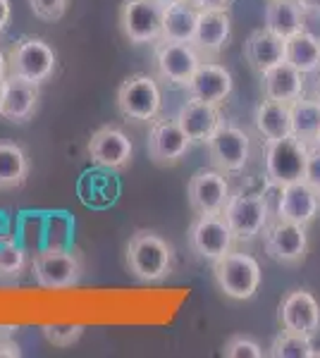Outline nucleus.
Masks as SVG:
<instances>
[{
	"instance_id": "obj_17",
	"label": "nucleus",
	"mask_w": 320,
	"mask_h": 358,
	"mask_svg": "<svg viewBox=\"0 0 320 358\" xmlns=\"http://www.w3.org/2000/svg\"><path fill=\"white\" fill-rule=\"evenodd\" d=\"M277 217L308 227L320 213V194L301 179L277 189Z\"/></svg>"
},
{
	"instance_id": "obj_4",
	"label": "nucleus",
	"mask_w": 320,
	"mask_h": 358,
	"mask_svg": "<svg viewBox=\"0 0 320 358\" xmlns=\"http://www.w3.org/2000/svg\"><path fill=\"white\" fill-rule=\"evenodd\" d=\"M162 108V91L151 74H132L118 89V110L132 122H153Z\"/></svg>"
},
{
	"instance_id": "obj_29",
	"label": "nucleus",
	"mask_w": 320,
	"mask_h": 358,
	"mask_svg": "<svg viewBox=\"0 0 320 358\" xmlns=\"http://www.w3.org/2000/svg\"><path fill=\"white\" fill-rule=\"evenodd\" d=\"M289 108H292V136L313 146L316 136L320 134V106L316 98L301 96Z\"/></svg>"
},
{
	"instance_id": "obj_46",
	"label": "nucleus",
	"mask_w": 320,
	"mask_h": 358,
	"mask_svg": "<svg viewBox=\"0 0 320 358\" xmlns=\"http://www.w3.org/2000/svg\"><path fill=\"white\" fill-rule=\"evenodd\" d=\"M0 108H3V91H0Z\"/></svg>"
},
{
	"instance_id": "obj_1",
	"label": "nucleus",
	"mask_w": 320,
	"mask_h": 358,
	"mask_svg": "<svg viewBox=\"0 0 320 358\" xmlns=\"http://www.w3.org/2000/svg\"><path fill=\"white\" fill-rule=\"evenodd\" d=\"M127 270L144 285L167 280L174 265V248L167 239L151 229H137L127 241Z\"/></svg>"
},
{
	"instance_id": "obj_38",
	"label": "nucleus",
	"mask_w": 320,
	"mask_h": 358,
	"mask_svg": "<svg viewBox=\"0 0 320 358\" xmlns=\"http://www.w3.org/2000/svg\"><path fill=\"white\" fill-rule=\"evenodd\" d=\"M10 22H13V5L10 0H0V34L8 31Z\"/></svg>"
},
{
	"instance_id": "obj_25",
	"label": "nucleus",
	"mask_w": 320,
	"mask_h": 358,
	"mask_svg": "<svg viewBox=\"0 0 320 358\" xmlns=\"http://www.w3.org/2000/svg\"><path fill=\"white\" fill-rule=\"evenodd\" d=\"M263 27L287 41L306 29V13L296 0H267Z\"/></svg>"
},
{
	"instance_id": "obj_43",
	"label": "nucleus",
	"mask_w": 320,
	"mask_h": 358,
	"mask_svg": "<svg viewBox=\"0 0 320 358\" xmlns=\"http://www.w3.org/2000/svg\"><path fill=\"white\" fill-rule=\"evenodd\" d=\"M158 5H162V8H167V5H174V3H184V0H155Z\"/></svg>"
},
{
	"instance_id": "obj_36",
	"label": "nucleus",
	"mask_w": 320,
	"mask_h": 358,
	"mask_svg": "<svg viewBox=\"0 0 320 358\" xmlns=\"http://www.w3.org/2000/svg\"><path fill=\"white\" fill-rule=\"evenodd\" d=\"M22 346L13 339H0V358H20Z\"/></svg>"
},
{
	"instance_id": "obj_24",
	"label": "nucleus",
	"mask_w": 320,
	"mask_h": 358,
	"mask_svg": "<svg viewBox=\"0 0 320 358\" xmlns=\"http://www.w3.org/2000/svg\"><path fill=\"white\" fill-rule=\"evenodd\" d=\"M201 10L191 5L189 0L174 3L162 8V34L160 41H174V43H194L196 24H199Z\"/></svg>"
},
{
	"instance_id": "obj_19",
	"label": "nucleus",
	"mask_w": 320,
	"mask_h": 358,
	"mask_svg": "<svg viewBox=\"0 0 320 358\" xmlns=\"http://www.w3.org/2000/svg\"><path fill=\"white\" fill-rule=\"evenodd\" d=\"M277 317L284 332L308 334L320 325V303L311 292L294 289L282 299Z\"/></svg>"
},
{
	"instance_id": "obj_6",
	"label": "nucleus",
	"mask_w": 320,
	"mask_h": 358,
	"mask_svg": "<svg viewBox=\"0 0 320 358\" xmlns=\"http://www.w3.org/2000/svg\"><path fill=\"white\" fill-rule=\"evenodd\" d=\"M223 215L237 241H251L256 236H263L270 224V206L263 194L237 192L230 196Z\"/></svg>"
},
{
	"instance_id": "obj_8",
	"label": "nucleus",
	"mask_w": 320,
	"mask_h": 358,
	"mask_svg": "<svg viewBox=\"0 0 320 358\" xmlns=\"http://www.w3.org/2000/svg\"><path fill=\"white\" fill-rule=\"evenodd\" d=\"M34 282L41 289H69L81 280V263L67 248H46L32 263Z\"/></svg>"
},
{
	"instance_id": "obj_34",
	"label": "nucleus",
	"mask_w": 320,
	"mask_h": 358,
	"mask_svg": "<svg viewBox=\"0 0 320 358\" xmlns=\"http://www.w3.org/2000/svg\"><path fill=\"white\" fill-rule=\"evenodd\" d=\"M69 0H29V8L39 20L46 22H55L67 13Z\"/></svg>"
},
{
	"instance_id": "obj_42",
	"label": "nucleus",
	"mask_w": 320,
	"mask_h": 358,
	"mask_svg": "<svg viewBox=\"0 0 320 358\" xmlns=\"http://www.w3.org/2000/svg\"><path fill=\"white\" fill-rule=\"evenodd\" d=\"M5 77H8V55L0 50V84H3Z\"/></svg>"
},
{
	"instance_id": "obj_39",
	"label": "nucleus",
	"mask_w": 320,
	"mask_h": 358,
	"mask_svg": "<svg viewBox=\"0 0 320 358\" xmlns=\"http://www.w3.org/2000/svg\"><path fill=\"white\" fill-rule=\"evenodd\" d=\"M306 339H308V349H311V358H320V325L316 330L308 332Z\"/></svg>"
},
{
	"instance_id": "obj_21",
	"label": "nucleus",
	"mask_w": 320,
	"mask_h": 358,
	"mask_svg": "<svg viewBox=\"0 0 320 358\" xmlns=\"http://www.w3.org/2000/svg\"><path fill=\"white\" fill-rule=\"evenodd\" d=\"M232 36V20L227 10H201L194 34V48L201 55L215 57L225 50Z\"/></svg>"
},
{
	"instance_id": "obj_23",
	"label": "nucleus",
	"mask_w": 320,
	"mask_h": 358,
	"mask_svg": "<svg viewBox=\"0 0 320 358\" xmlns=\"http://www.w3.org/2000/svg\"><path fill=\"white\" fill-rule=\"evenodd\" d=\"M260 79H263V96L270 98V101H280L292 106L296 98L304 96L306 74L299 72L294 65H289L287 60L263 72Z\"/></svg>"
},
{
	"instance_id": "obj_16",
	"label": "nucleus",
	"mask_w": 320,
	"mask_h": 358,
	"mask_svg": "<svg viewBox=\"0 0 320 358\" xmlns=\"http://www.w3.org/2000/svg\"><path fill=\"white\" fill-rule=\"evenodd\" d=\"M0 91H3L0 117L13 124H25L34 117L41 98L39 84L27 82V79L15 77V74H8L3 79V84H0Z\"/></svg>"
},
{
	"instance_id": "obj_40",
	"label": "nucleus",
	"mask_w": 320,
	"mask_h": 358,
	"mask_svg": "<svg viewBox=\"0 0 320 358\" xmlns=\"http://www.w3.org/2000/svg\"><path fill=\"white\" fill-rule=\"evenodd\" d=\"M301 5L306 15H318L320 17V0H296Z\"/></svg>"
},
{
	"instance_id": "obj_20",
	"label": "nucleus",
	"mask_w": 320,
	"mask_h": 358,
	"mask_svg": "<svg viewBox=\"0 0 320 358\" xmlns=\"http://www.w3.org/2000/svg\"><path fill=\"white\" fill-rule=\"evenodd\" d=\"M232 89H235V79H232L230 69L213 60H203L201 67L196 69L194 79L187 86L189 98L213 103V106H223L230 98Z\"/></svg>"
},
{
	"instance_id": "obj_14",
	"label": "nucleus",
	"mask_w": 320,
	"mask_h": 358,
	"mask_svg": "<svg viewBox=\"0 0 320 358\" xmlns=\"http://www.w3.org/2000/svg\"><path fill=\"white\" fill-rule=\"evenodd\" d=\"M194 143L189 141V136L184 134V129L179 127L177 120H158L155 117L151 122L148 131V158L155 165L167 167V165H177L179 160L187 155L189 148Z\"/></svg>"
},
{
	"instance_id": "obj_35",
	"label": "nucleus",
	"mask_w": 320,
	"mask_h": 358,
	"mask_svg": "<svg viewBox=\"0 0 320 358\" xmlns=\"http://www.w3.org/2000/svg\"><path fill=\"white\" fill-rule=\"evenodd\" d=\"M304 182L320 194V146H308Z\"/></svg>"
},
{
	"instance_id": "obj_18",
	"label": "nucleus",
	"mask_w": 320,
	"mask_h": 358,
	"mask_svg": "<svg viewBox=\"0 0 320 358\" xmlns=\"http://www.w3.org/2000/svg\"><path fill=\"white\" fill-rule=\"evenodd\" d=\"M174 120L179 122V127L184 129V134L189 136L191 143H208L215 131L220 129V124L225 122L223 113H220V106H213V103H206V101H196V98L184 101Z\"/></svg>"
},
{
	"instance_id": "obj_13",
	"label": "nucleus",
	"mask_w": 320,
	"mask_h": 358,
	"mask_svg": "<svg viewBox=\"0 0 320 358\" xmlns=\"http://www.w3.org/2000/svg\"><path fill=\"white\" fill-rule=\"evenodd\" d=\"M187 196H189V206L194 208L196 215H203V213H223L232 196V189L223 170H218V167H208L206 170L203 167V170H196L191 175Z\"/></svg>"
},
{
	"instance_id": "obj_41",
	"label": "nucleus",
	"mask_w": 320,
	"mask_h": 358,
	"mask_svg": "<svg viewBox=\"0 0 320 358\" xmlns=\"http://www.w3.org/2000/svg\"><path fill=\"white\" fill-rule=\"evenodd\" d=\"M20 327L17 325H0V339H13V334H17Z\"/></svg>"
},
{
	"instance_id": "obj_12",
	"label": "nucleus",
	"mask_w": 320,
	"mask_h": 358,
	"mask_svg": "<svg viewBox=\"0 0 320 358\" xmlns=\"http://www.w3.org/2000/svg\"><path fill=\"white\" fill-rule=\"evenodd\" d=\"M263 246L267 258L275 263L296 265L306 258L308 251V234L304 224H296L277 217L272 224H267L263 232Z\"/></svg>"
},
{
	"instance_id": "obj_37",
	"label": "nucleus",
	"mask_w": 320,
	"mask_h": 358,
	"mask_svg": "<svg viewBox=\"0 0 320 358\" xmlns=\"http://www.w3.org/2000/svg\"><path fill=\"white\" fill-rule=\"evenodd\" d=\"M189 3L199 10H227L232 0H189Z\"/></svg>"
},
{
	"instance_id": "obj_5",
	"label": "nucleus",
	"mask_w": 320,
	"mask_h": 358,
	"mask_svg": "<svg viewBox=\"0 0 320 358\" xmlns=\"http://www.w3.org/2000/svg\"><path fill=\"white\" fill-rule=\"evenodd\" d=\"M55 67L57 53L53 45L36 36L20 38L8 53V74H15V77H22L39 86L53 77Z\"/></svg>"
},
{
	"instance_id": "obj_32",
	"label": "nucleus",
	"mask_w": 320,
	"mask_h": 358,
	"mask_svg": "<svg viewBox=\"0 0 320 358\" xmlns=\"http://www.w3.org/2000/svg\"><path fill=\"white\" fill-rule=\"evenodd\" d=\"M81 334H84V325H79V322H50V325H43L46 342L60 346V349L77 344Z\"/></svg>"
},
{
	"instance_id": "obj_3",
	"label": "nucleus",
	"mask_w": 320,
	"mask_h": 358,
	"mask_svg": "<svg viewBox=\"0 0 320 358\" xmlns=\"http://www.w3.org/2000/svg\"><path fill=\"white\" fill-rule=\"evenodd\" d=\"M308 143L296 136L265 141V182L272 189H282L292 182H301L306 170Z\"/></svg>"
},
{
	"instance_id": "obj_31",
	"label": "nucleus",
	"mask_w": 320,
	"mask_h": 358,
	"mask_svg": "<svg viewBox=\"0 0 320 358\" xmlns=\"http://www.w3.org/2000/svg\"><path fill=\"white\" fill-rule=\"evenodd\" d=\"M27 268V251L13 239L0 244V277H20Z\"/></svg>"
},
{
	"instance_id": "obj_9",
	"label": "nucleus",
	"mask_w": 320,
	"mask_h": 358,
	"mask_svg": "<svg viewBox=\"0 0 320 358\" xmlns=\"http://www.w3.org/2000/svg\"><path fill=\"white\" fill-rule=\"evenodd\" d=\"M235 234L227 224L223 213H203L189 227V244L194 253H199L203 261H220L235 246Z\"/></svg>"
},
{
	"instance_id": "obj_7",
	"label": "nucleus",
	"mask_w": 320,
	"mask_h": 358,
	"mask_svg": "<svg viewBox=\"0 0 320 358\" xmlns=\"http://www.w3.org/2000/svg\"><path fill=\"white\" fill-rule=\"evenodd\" d=\"M155 72L165 84L182 86L187 89L194 79L196 69L201 67L203 55L194 48V43H174V41H158L153 50Z\"/></svg>"
},
{
	"instance_id": "obj_22",
	"label": "nucleus",
	"mask_w": 320,
	"mask_h": 358,
	"mask_svg": "<svg viewBox=\"0 0 320 358\" xmlns=\"http://www.w3.org/2000/svg\"><path fill=\"white\" fill-rule=\"evenodd\" d=\"M244 57L256 74H263L270 67L287 60V41L267 29H256L244 43Z\"/></svg>"
},
{
	"instance_id": "obj_26",
	"label": "nucleus",
	"mask_w": 320,
	"mask_h": 358,
	"mask_svg": "<svg viewBox=\"0 0 320 358\" xmlns=\"http://www.w3.org/2000/svg\"><path fill=\"white\" fill-rule=\"evenodd\" d=\"M256 129L265 141H277V138L292 136V108L289 103L280 101H265L258 103L256 108Z\"/></svg>"
},
{
	"instance_id": "obj_2",
	"label": "nucleus",
	"mask_w": 320,
	"mask_h": 358,
	"mask_svg": "<svg viewBox=\"0 0 320 358\" xmlns=\"http://www.w3.org/2000/svg\"><path fill=\"white\" fill-rule=\"evenodd\" d=\"M213 277L218 289L227 299L249 301L260 287V265L253 256L242 251H230L220 261L213 263Z\"/></svg>"
},
{
	"instance_id": "obj_27",
	"label": "nucleus",
	"mask_w": 320,
	"mask_h": 358,
	"mask_svg": "<svg viewBox=\"0 0 320 358\" xmlns=\"http://www.w3.org/2000/svg\"><path fill=\"white\" fill-rule=\"evenodd\" d=\"M29 177V158L15 141H0V189H17Z\"/></svg>"
},
{
	"instance_id": "obj_11",
	"label": "nucleus",
	"mask_w": 320,
	"mask_h": 358,
	"mask_svg": "<svg viewBox=\"0 0 320 358\" xmlns=\"http://www.w3.org/2000/svg\"><path fill=\"white\" fill-rule=\"evenodd\" d=\"M206 146H208V155H211L213 167L223 170L225 175L242 172L244 167L249 165L251 138H249V134L242 129V127L223 122Z\"/></svg>"
},
{
	"instance_id": "obj_45",
	"label": "nucleus",
	"mask_w": 320,
	"mask_h": 358,
	"mask_svg": "<svg viewBox=\"0 0 320 358\" xmlns=\"http://www.w3.org/2000/svg\"><path fill=\"white\" fill-rule=\"evenodd\" d=\"M313 146H320V134L316 136V141H313Z\"/></svg>"
},
{
	"instance_id": "obj_44",
	"label": "nucleus",
	"mask_w": 320,
	"mask_h": 358,
	"mask_svg": "<svg viewBox=\"0 0 320 358\" xmlns=\"http://www.w3.org/2000/svg\"><path fill=\"white\" fill-rule=\"evenodd\" d=\"M313 98H316V103H318V106H320V86H318V89H316V96H313Z\"/></svg>"
},
{
	"instance_id": "obj_33",
	"label": "nucleus",
	"mask_w": 320,
	"mask_h": 358,
	"mask_svg": "<svg viewBox=\"0 0 320 358\" xmlns=\"http://www.w3.org/2000/svg\"><path fill=\"white\" fill-rule=\"evenodd\" d=\"M223 356L227 358H263L265 351L256 339L251 337H230L223 346Z\"/></svg>"
},
{
	"instance_id": "obj_28",
	"label": "nucleus",
	"mask_w": 320,
	"mask_h": 358,
	"mask_svg": "<svg viewBox=\"0 0 320 358\" xmlns=\"http://www.w3.org/2000/svg\"><path fill=\"white\" fill-rule=\"evenodd\" d=\"M287 62L304 74L320 72V38L306 29L287 38Z\"/></svg>"
},
{
	"instance_id": "obj_30",
	"label": "nucleus",
	"mask_w": 320,
	"mask_h": 358,
	"mask_svg": "<svg viewBox=\"0 0 320 358\" xmlns=\"http://www.w3.org/2000/svg\"><path fill=\"white\" fill-rule=\"evenodd\" d=\"M272 358H311V349H308L306 334L294 332H280L270 344Z\"/></svg>"
},
{
	"instance_id": "obj_10",
	"label": "nucleus",
	"mask_w": 320,
	"mask_h": 358,
	"mask_svg": "<svg viewBox=\"0 0 320 358\" xmlns=\"http://www.w3.org/2000/svg\"><path fill=\"white\" fill-rule=\"evenodd\" d=\"M120 29L134 45H155L162 34V5L155 0H125L120 8Z\"/></svg>"
},
{
	"instance_id": "obj_15",
	"label": "nucleus",
	"mask_w": 320,
	"mask_h": 358,
	"mask_svg": "<svg viewBox=\"0 0 320 358\" xmlns=\"http://www.w3.org/2000/svg\"><path fill=\"white\" fill-rule=\"evenodd\" d=\"M89 158L91 163L106 170H125L134 158V146L132 138L125 134L118 127H101L96 129L89 138Z\"/></svg>"
}]
</instances>
